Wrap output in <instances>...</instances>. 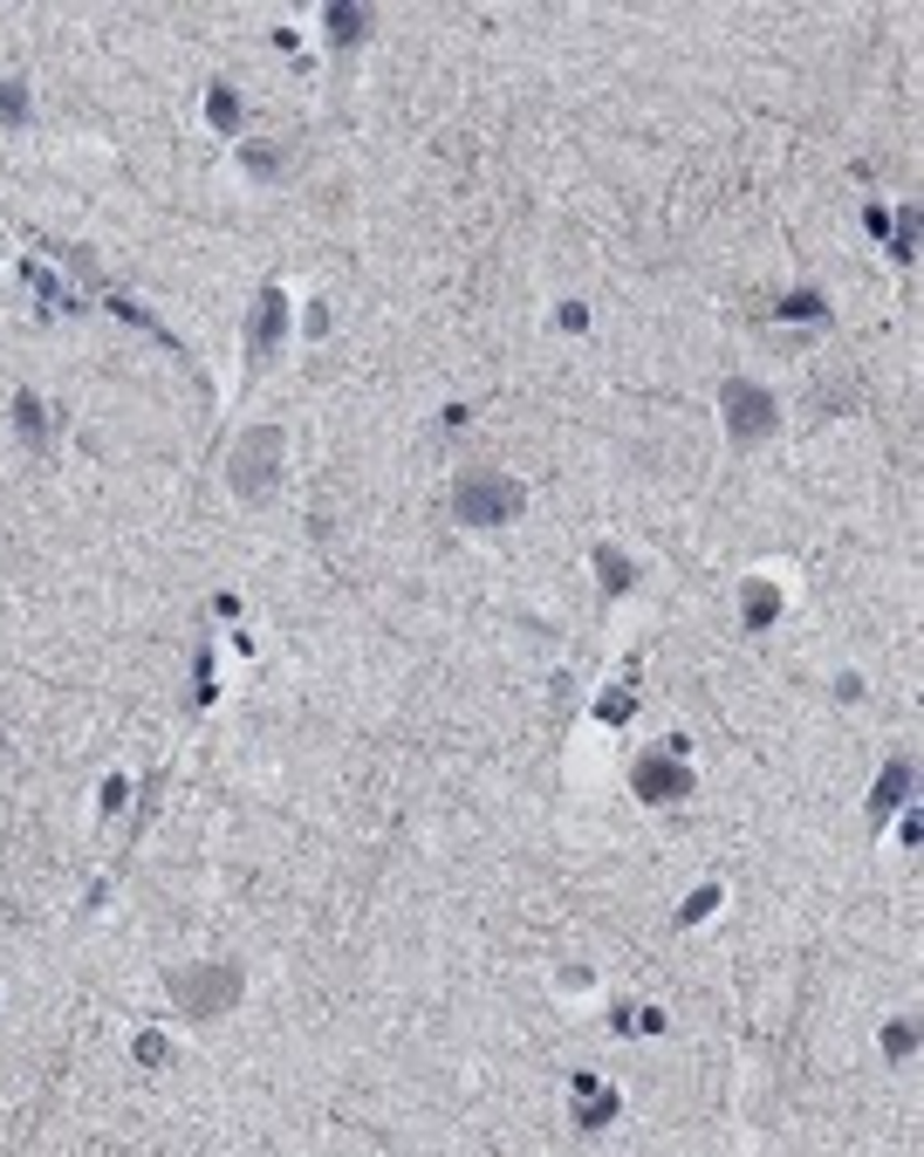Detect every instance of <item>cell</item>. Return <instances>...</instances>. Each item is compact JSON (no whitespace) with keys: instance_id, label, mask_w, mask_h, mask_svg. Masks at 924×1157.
Returning <instances> with one entry per match:
<instances>
[{"instance_id":"obj_1","label":"cell","mask_w":924,"mask_h":1157,"mask_svg":"<svg viewBox=\"0 0 924 1157\" xmlns=\"http://www.w3.org/2000/svg\"><path fill=\"white\" fill-rule=\"evenodd\" d=\"M446 507L459 528H513L528 513V486L513 473H494V467H466V473H452Z\"/></svg>"},{"instance_id":"obj_2","label":"cell","mask_w":924,"mask_h":1157,"mask_svg":"<svg viewBox=\"0 0 924 1157\" xmlns=\"http://www.w3.org/2000/svg\"><path fill=\"white\" fill-rule=\"evenodd\" d=\"M240 993H247V972H240L234 959H199V966H178L171 980H165V1000H171L186 1020H220V1014H234Z\"/></svg>"},{"instance_id":"obj_3","label":"cell","mask_w":924,"mask_h":1157,"mask_svg":"<svg viewBox=\"0 0 924 1157\" xmlns=\"http://www.w3.org/2000/svg\"><path fill=\"white\" fill-rule=\"evenodd\" d=\"M281 452H288V432L281 425H253L234 439V452H226V486H234V500L247 507H261L274 486H281Z\"/></svg>"},{"instance_id":"obj_4","label":"cell","mask_w":924,"mask_h":1157,"mask_svg":"<svg viewBox=\"0 0 924 1157\" xmlns=\"http://www.w3.org/2000/svg\"><path fill=\"white\" fill-rule=\"evenodd\" d=\"M719 418H726V439H733L739 452H754L760 439H774L781 404H774V391H767V383L726 377V383H719Z\"/></svg>"},{"instance_id":"obj_5","label":"cell","mask_w":924,"mask_h":1157,"mask_svg":"<svg viewBox=\"0 0 924 1157\" xmlns=\"http://www.w3.org/2000/svg\"><path fill=\"white\" fill-rule=\"evenodd\" d=\"M630 794L637 802H691V794H699V775H691L678 754H644L630 767Z\"/></svg>"},{"instance_id":"obj_6","label":"cell","mask_w":924,"mask_h":1157,"mask_svg":"<svg viewBox=\"0 0 924 1157\" xmlns=\"http://www.w3.org/2000/svg\"><path fill=\"white\" fill-rule=\"evenodd\" d=\"M281 343H288V295L268 281V288L253 295V308H247V356L253 364H274Z\"/></svg>"},{"instance_id":"obj_7","label":"cell","mask_w":924,"mask_h":1157,"mask_svg":"<svg viewBox=\"0 0 924 1157\" xmlns=\"http://www.w3.org/2000/svg\"><path fill=\"white\" fill-rule=\"evenodd\" d=\"M911 794H917V767H911V754H897L884 775H877V788H869V822H890V808H911Z\"/></svg>"},{"instance_id":"obj_8","label":"cell","mask_w":924,"mask_h":1157,"mask_svg":"<svg viewBox=\"0 0 924 1157\" xmlns=\"http://www.w3.org/2000/svg\"><path fill=\"white\" fill-rule=\"evenodd\" d=\"M774 616H781V589L767 582V576H747V582H739V630L767 637V630H774Z\"/></svg>"},{"instance_id":"obj_9","label":"cell","mask_w":924,"mask_h":1157,"mask_svg":"<svg viewBox=\"0 0 924 1157\" xmlns=\"http://www.w3.org/2000/svg\"><path fill=\"white\" fill-rule=\"evenodd\" d=\"M14 432L28 439L35 452H48L56 446V425H48V404L35 398V391H14Z\"/></svg>"},{"instance_id":"obj_10","label":"cell","mask_w":924,"mask_h":1157,"mask_svg":"<svg viewBox=\"0 0 924 1157\" xmlns=\"http://www.w3.org/2000/svg\"><path fill=\"white\" fill-rule=\"evenodd\" d=\"M322 28H329V42H336V48H356V42L377 28V14H370V8H350V0H336V8H322Z\"/></svg>"},{"instance_id":"obj_11","label":"cell","mask_w":924,"mask_h":1157,"mask_svg":"<svg viewBox=\"0 0 924 1157\" xmlns=\"http://www.w3.org/2000/svg\"><path fill=\"white\" fill-rule=\"evenodd\" d=\"M609 1123H616V1096L609 1089H576V1130L582 1137H596Z\"/></svg>"},{"instance_id":"obj_12","label":"cell","mask_w":924,"mask_h":1157,"mask_svg":"<svg viewBox=\"0 0 924 1157\" xmlns=\"http://www.w3.org/2000/svg\"><path fill=\"white\" fill-rule=\"evenodd\" d=\"M589 562H596V576H603V589H609V597H624V589H637V562H630L624 548H603V542H596V555H589Z\"/></svg>"},{"instance_id":"obj_13","label":"cell","mask_w":924,"mask_h":1157,"mask_svg":"<svg viewBox=\"0 0 924 1157\" xmlns=\"http://www.w3.org/2000/svg\"><path fill=\"white\" fill-rule=\"evenodd\" d=\"M774 322H829V295H815V288H794V295H781Z\"/></svg>"},{"instance_id":"obj_14","label":"cell","mask_w":924,"mask_h":1157,"mask_svg":"<svg viewBox=\"0 0 924 1157\" xmlns=\"http://www.w3.org/2000/svg\"><path fill=\"white\" fill-rule=\"evenodd\" d=\"M240 165H247L253 178H281V172H288V151H268L261 138H247V144H240Z\"/></svg>"},{"instance_id":"obj_15","label":"cell","mask_w":924,"mask_h":1157,"mask_svg":"<svg viewBox=\"0 0 924 1157\" xmlns=\"http://www.w3.org/2000/svg\"><path fill=\"white\" fill-rule=\"evenodd\" d=\"M205 117H213L220 131H234V123H240V96H234V83H213V96H205Z\"/></svg>"},{"instance_id":"obj_16","label":"cell","mask_w":924,"mask_h":1157,"mask_svg":"<svg viewBox=\"0 0 924 1157\" xmlns=\"http://www.w3.org/2000/svg\"><path fill=\"white\" fill-rule=\"evenodd\" d=\"M0 123H8V131L28 123V83H0Z\"/></svg>"},{"instance_id":"obj_17","label":"cell","mask_w":924,"mask_h":1157,"mask_svg":"<svg viewBox=\"0 0 924 1157\" xmlns=\"http://www.w3.org/2000/svg\"><path fill=\"white\" fill-rule=\"evenodd\" d=\"M131 1055H138V1069H165V1062H171V1041L158 1035V1027H144V1035H138V1048H131Z\"/></svg>"},{"instance_id":"obj_18","label":"cell","mask_w":924,"mask_h":1157,"mask_svg":"<svg viewBox=\"0 0 924 1157\" xmlns=\"http://www.w3.org/2000/svg\"><path fill=\"white\" fill-rule=\"evenodd\" d=\"M884 1055H890V1062H904V1055H917V1027H911V1020H897V1027H884Z\"/></svg>"},{"instance_id":"obj_19","label":"cell","mask_w":924,"mask_h":1157,"mask_svg":"<svg viewBox=\"0 0 924 1157\" xmlns=\"http://www.w3.org/2000/svg\"><path fill=\"white\" fill-rule=\"evenodd\" d=\"M712 911H719V884L691 890V897H685V911H678V924H699V918H712Z\"/></svg>"},{"instance_id":"obj_20","label":"cell","mask_w":924,"mask_h":1157,"mask_svg":"<svg viewBox=\"0 0 924 1157\" xmlns=\"http://www.w3.org/2000/svg\"><path fill=\"white\" fill-rule=\"evenodd\" d=\"M630 712H637L630 699H603V719H609V727H624V719H630Z\"/></svg>"}]
</instances>
